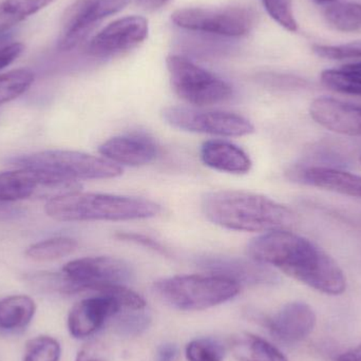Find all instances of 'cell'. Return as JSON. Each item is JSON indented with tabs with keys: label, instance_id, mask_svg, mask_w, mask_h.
<instances>
[{
	"label": "cell",
	"instance_id": "cell-1",
	"mask_svg": "<svg viewBox=\"0 0 361 361\" xmlns=\"http://www.w3.org/2000/svg\"><path fill=\"white\" fill-rule=\"evenodd\" d=\"M252 260L271 265L310 288L326 295L343 294L345 274L336 261L305 238L290 231L264 233L248 243Z\"/></svg>",
	"mask_w": 361,
	"mask_h": 361
},
{
	"label": "cell",
	"instance_id": "cell-2",
	"mask_svg": "<svg viewBox=\"0 0 361 361\" xmlns=\"http://www.w3.org/2000/svg\"><path fill=\"white\" fill-rule=\"evenodd\" d=\"M202 210L208 221L231 231H290L298 223L288 206L247 191H210L202 199Z\"/></svg>",
	"mask_w": 361,
	"mask_h": 361
},
{
	"label": "cell",
	"instance_id": "cell-3",
	"mask_svg": "<svg viewBox=\"0 0 361 361\" xmlns=\"http://www.w3.org/2000/svg\"><path fill=\"white\" fill-rule=\"evenodd\" d=\"M44 212L59 222L130 221L154 218L162 207L143 197L75 191L49 200Z\"/></svg>",
	"mask_w": 361,
	"mask_h": 361
},
{
	"label": "cell",
	"instance_id": "cell-4",
	"mask_svg": "<svg viewBox=\"0 0 361 361\" xmlns=\"http://www.w3.org/2000/svg\"><path fill=\"white\" fill-rule=\"evenodd\" d=\"M241 286L216 275H182L154 282L157 296L180 311H201L237 296Z\"/></svg>",
	"mask_w": 361,
	"mask_h": 361
},
{
	"label": "cell",
	"instance_id": "cell-5",
	"mask_svg": "<svg viewBox=\"0 0 361 361\" xmlns=\"http://www.w3.org/2000/svg\"><path fill=\"white\" fill-rule=\"evenodd\" d=\"M8 163L19 169H35L74 182L114 179L123 173V169L110 161L71 150L35 152L11 159Z\"/></svg>",
	"mask_w": 361,
	"mask_h": 361
},
{
	"label": "cell",
	"instance_id": "cell-6",
	"mask_svg": "<svg viewBox=\"0 0 361 361\" xmlns=\"http://www.w3.org/2000/svg\"><path fill=\"white\" fill-rule=\"evenodd\" d=\"M166 65L173 91L191 105H216L233 97V88L228 82L195 65L187 57L169 55Z\"/></svg>",
	"mask_w": 361,
	"mask_h": 361
},
{
	"label": "cell",
	"instance_id": "cell-7",
	"mask_svg": "<svg viewBox=\"0 0 361 361\" xmlns=\"http://www.w3.org/2000/svg\"><path fill=\"white\" fill-rule=\"evenodd\" d=\"M171 20L189 31L227 37L247 35L255 25V14L245 8H186L173 12Z\"/></svg>",
	"mask_w": 361,
	"mask_h": 361
},
{
	"label": "cell",
	"instance_id": "cell-8",
	"mask_svg": "<svg viewBox=\"0 0 361 361\" xmlns=\"http://www.w3.org/2000/svg\"><path fill=\"white\" fill-rule=\"evenodd\" d=\"M163 118L173 128L195 133L243 137L254 133L255 127L247 118L227 111H202L185 107H169L163 110Z\"/></svg>",
	"mask_w": 361,
	"mask_h": 361
},
{
	"label": "cell",
	"instance_id": "cell-9",
	"mask_svg": "<svg viewBox=\"0 0 361 361\" xmlns=\"http://www.w3.org/2000/svg\"><path fill=\"white\" fill-rule=\"evenodd\" d=\"M63 274L71 284V294L97 293L106 284H126L133 279L128 263L114 257H86L63 265Z\"/></svg>",
	"mask_w": 361,
	"mask_h": 361
},
{
	"label": "cell",
	"instance_id": "cell-10",
	"mask_svg": "<svg viewBox=\"0 0 361 361\" xmlns=\"http://www.w3.org/2000/svg\"><path fill=\"white\" fill-rule=\"evenodd\" d=\"M80 190V184L35 169H19L0 173V202L12 203L32 197H61Z\"/></svg>",
	"mask_w": 361,
	"mask_h": 361
},
{
	"label": "cell",
	"instance_id": "cell-11",
	"mask_svg": "<svg viewBox=\"0 0 361 361\" xmlns=\"http://www.w3.org/2000/svg\"><path fill=\"white\" fill-rule=\"evenodd\" d=\"M148 31L145 17L133 15L116 19L93 36L87 52L90 56L104 59L133 50L147 38Z\"/></svg>",
	"mask_w": 361,
	"mask_h": 361
},
{
	"label": "cell",
	"instance_id": "cell-12",
	"mask_svg": "<svg viewBox=\"0 0 361 361\" xmlns=\"http://www.w3.org/2000/svg\"><path fill=\"white\" fill-rule=\"evenodd\" d=\"M195 263L206 273L226 278L239 286H271L279 280L275 271L267 264L252 259L202 256L195 259Z\"/></svg>",
	"mask_w": 361,
	"mask_h": 361
},
{
	"label": "cell",
	"instance_id": "cell-13",
	"mask_svg": "<svg viewBox=\"0 0 361 361\" xmlns=\"http://www.w3.org/2000/svg\"><path fill=\"white\" fill-rule=\"evenodd\" d=\"M286 175L290 180L300 184L361 199V177L348 171L332 167L310 166L298 163L288 167Z\"/></svg>",
	"mask_w": 361,
	"mask_h": 361
},
{
	"label": "cell",
	"instance_id": "cell-14",
	"mask_svg": "<svg viewBox=\"0 0 361 361\" xmlns=\"http://www.w3.org/2000/svg\"><path fill=\"white\" fill-rule=\"evenodd\" d=\"M118 300L108 295H99L76 303L68 316V329L74 338H85L94 334L106 320L122 309Z\"/></svg>",
	"mask_w": 361,
	"mask_h": 361
},
{
	"label": "cell",
	"instance_id": "cell-15",
	"mask_svg": "<svg viewBox=\"0 0 361 361\" xmlns=\"http://www.w3.org/2000/svg\"><path fill=\"white\" fill-rule=\"evenodd\" d=\"M313 120L328 130L361 137V105L332 97L316 99L310 107Z\"/></svg>",
	"mask_w": 361,
	"mask_h": 361
},
{
	"label": "cell",
	"instance_id": "cell-16",
	"mask_svg": "<svg viewBox=\"0 0 361 361\" xmlns=\"http://www.w3.org/2000/svg\"><path fill=\"white\" fill-rule=\"evenodd\" d=\"M99 152L114 164L143 166L157 158L159 148L148 135L129 133L108 140L99 146Z\"/></svg>",
	"mask_w": 361,
	"mask_h": 361
},
{
	"label": "cell",
	"instance_id": "cell-17",
	"mask_svg": "<svg viewBox=\"0 0 361 361\" xmlns=\"http://www.w3.org/2000/svg\"><path fill=\"white\" fill-rule=\"evenodd\" d=\"M99 0H75L68 6L61 19L57 49L63 52L73 50L86 39L99 23Z\"/></svg>",
	"mask_w": 361,
	"mask_h": 361
},
{
	"label": "cell",
	"instance_id": "cell-18",
	"mask_svg": "<svg viewBox=\"0 0 361 361\" xmlns=\"http://www.w3.org/2000/svg\"><path fill=\"white\" fill-rule=\"evenodd\" d=\"M315 326V313L305 302H290L284 305L267 322L271 334L284 343L305 341L313 332Z\"/></svg>",
	"mask_w": 361,
	"mask_h": 361
},
{
	"label": "cell",
	"instance_id": "cell-19",
	"mask_svg": "<svg viewBox=\"0 0 361 361\" xmlns=\"http://www.w3.org/2000/svg\"><path fill=\"white\" fill-rule=\"evenodd\" d=\"M200 154L202 162L214 171L242 175L252 169V160L243 149L222 140L205 142Z\"/></svg>",
	"mask_w": 361,
	"mask_h": 361
},
{
	"label": "cell",
	"instance_id": "cell-20",
	"mask_svg": "<svg viewBox=\"0 0 361 361\" xmlns=\"http://www.w3.org/2000/svg\"><path fill=\"white\" fill-rule=\"evenodd\" d=\"M231 350L239 361H288V358L271 343L261 337L240 333L231 338Z\"/></svg>",
	"mask_w": 361,
	"mask_h": 361
},
{
	"label": "cell",
	"instance_id": "cell-21",
	"mask_svg": "<svg viewBox=\"0 0 361 361\" xmlns=\"http://www.w3.org/2000/svg\"><path fill=\"white\" fill-rule=\"evenodd\" d=\"M36 305L31 297L13 295L0 300V330L25 328L35 315Z\"/></svg>",
	"mask_w": 361,
	"mask_h": 361
},
{
	"label": "cell",
	"instance_id": "cell-22",
	"mask_svg": "<svg viewBox=\"0 0 361 361\" xmlns=\"http://www.w3.org/2000/svg\"><path fill=\"white\" fill-rule=\"evenodd\" d=\"M55 0H2L0 1V39L8 32L53 4Z\"/></svg>",
	"mask_w": 361,
	"mask_h": 361
},
{
	"label": "cell",
	"instance_id": "cell-23",
	"mask_svg": "<svg viewBox=\"0 0 361 361\" xmlns=\"http://www.w3.org/2000/svg\"><path fill=\"white\" fill-rule=\"evenodd\" d=\"M78 247L72 238L55 237L32 244L25 250V256L37 262H50L71 255Z\"/></svg>",
	"mask_w": 361,
	"mask_h": 361
},
{
	"label": "cell",
	"instance_id": "cell-24",
	"mask_svg": "<svg viewBox=\"0 0 361 361\" xmlns=\"http://www.w3.org/2000/svg\"><path fill=\"white\" fill-rule=\"evenodd\" d=\"M324 18L333 29L345 33L361 30V4L357 2H341L324 11Z\"/></svg>",
	"mask_w": 361,
	"mask_h": 361
},
{
	"label": "cell",
	"instance_id": "cell-25",
	"mask_svg": "<svg viewBox=\"0 0 361 361\" xmlns=\"http://www.w3.org/2000/svg\"><path fill=\"white\" fill-rule=\"evenodd\" d=\"M35 74L29 69H16L0 74V106L14 101L29 90Z\"/></svg>",
	"mask_w": 361,
	"mask_h": 361
},
{
	"label": "cell",
	"instance_id": "cell-26",
	"mask_svg": "<svg viewBox=\"0 0 361 361\" xmlns=\"http://www.w3.org/2000/svg\"><path fill=\"white\" fill-rule=\"evenodd\" d=\"M324 86L336 92L361 97V75L349 70H324L322 73Z\"/></svg>",
	"mask_w": 361,
	"mask_h": 361
},
{
	"label": "cell",
	"instance_id": "cell-27",
	"mask_svg": "<svg viewBox=\"0 0 361 361\" xmlns=\"http://www.w3.org/2000/svg\"><path fill=\"white\" fill-rule=\"evenodd\" d=\"M61 345L53 337H34L25 343L23 361H59Z\"/></svg>",
	"mask_w": 361,
	"mask_h": 361
},
{
	"label": "cell",
	"instance_id": "cell-28",
	"mask_svg": "<svg viewBox=\"0 0 361 361\" xmlns=\"http://www.w3.org/2000/svg\"><path fill=\"white\" fill-rule=\"evenodd\" d=\"M224 356V347L214 339H195L186 347L188 361H222Z\"/></svg>",
	"mask_w": 361,
	"mask_h": 361
},
{
	"label": "cell",
	"instance_id": "cell-29",
	"mask_svg": "<svg viewBox=\"0 0 361 361\" xmlns=\"http://www.w3.org/2000/svg\"><path fill=\"white\" fill-rule=\"evenodd\" d=\"M262 2L265 10L276 23L288 31H297L298 25L293 11L292 0H262Z\"/></svg>",
	"mask_w": 361,
	"mask_h": 361
},
{
	"label": "cell",
	"instance_id": "cell-30",
	"mask_svg": "<svg viewBox=\"0 0 361 361\" xmlns=\"http://www.w3.org/2000/svg\"><path fill=\"white\" fill-rule=\"evenodd\" d=\"M313 51L316 55L322 59L343 61V59H360L361 42L355 44H341V46H324L315 44Z\"/></svg>",
	"mask_w": 361,
	"mask_h": 361
},
{
	"label": "cell",
	"instance_id": "cell-31",
	"mask_svg": "<svg viewBox=\"0 0 361 361\" xmlns=\"http://www.w3.org/2000/svg\"><path fill=\"white\" fill-rule=\"evenodd\" d=\"M135 312L137 311L126 314L116 322V329L118 334L128 337L137 336L149 328L150 322H152L149 316L141 313L140 311L139 313H135Z\"/></svg>",
	"mask_w": 361,
	"mask_h": 361
},
{
	"label": "cell",
	"instance_id": "cell-32",
	"mask_svg": "<svg viewBox=\"0 0 361 361\" xmlns=\"http://www.w3.org/2000/svg\"><path fill=\"white\" fill-rule=\"evenodd\" d=\"M262 82L267 86L284 89V90L305 89L309 86V82L303 78L293 75H284V74H267L263 76Z\"/></svg>",
	"mask_w": 361,
	"mask_h": 361
},
{
	"label": "cell",
	"instance_id": "cell-33",
	"mask_svg": "<svg viewBox=\"0 0 361 361\" xmlns=\"http://www.w3.org/2000/svg\"><path fill=\"white\" fill-rule=\"evenodd\" d=\"M121 241L131 242V243L137 244V245L144 246L148 250H154L158 254L163 255V256H171V252L169 248L163 246L162 244L159 243L156 240L147 237V235H140L135 233H118L116 235Z\"/></svg>",
	"mask_w": 361,
	"mask_h": 361
},
{
	"label": "cell",
	"instance_id": "cell-34",
	"mask_svg": "<svg viewBox=\"0 0 361 361\" xmlns=\"http://www.w3.org/2000/svg\"><path fill=\"white\" fill-rule=\"evenodd\" d=\"M75 361H110V354L104 343L92 341L80 350Z\"/></svg>",
	"mask_w": 361,
	"mask_h": 361
},
{
	"label": "cell",
	"instance_id": "cell-35",
	"mask_svg": "<svg viewBox=\"0 0 361 361\" xmlns=\"http://www.w3.org/2000/svg\"><path fill=\"white\" fill-rule=\"evenodd\" d=\"M25 51L23 42H11L6 46L0 47V70L14 63Z\"/></svg>",
	"mask_w": 361,
	"mask_h": 361
},
{
	"label": "cell",
	"instance_id": "cell-36",
	"mask_svg": "<svg viewBox=\"0 0 361 361\" xmlns=\"http://www.w3.org/2000/svg\"><path fill=\"white\" fill-rule=\"evenodd\" d=\"M129 1L130 0H99V8H97L99 18L103 20L109 15L116 14L118 11L123 10Z\"/></svg>",
	"mask_w": 361,
	"mask_h": 361
},
{
	"label": "cell",
	"instance_id": "cell-37",
	"mask_svg": "<svg viewBox=\"0 0 361 361\" xmlns=\"http://www.w3.org/2000/svg\"><path fill=\"white\" fill-rule=\"evenodd\" d=\"M23 216V212L20 208L0 202V221L15 220Z\"/></svg>",
	"mask_w": 361,
	"mask_h": 361
},
{
	"label": "cell",
	"instance_id": "cell-38",
	"mask_svg": "<svg viewBox=\"0 0 361 361\" xmlns=\"http://www.w3.org/2000/svg\"><path fill=\"white\" fill-rule=\"evenodd\" d=\"M178 355V349L175 345L165 343L159 348L157 353V361H176Z\"/></svg>",
	"mask_w": 361,
	"mask_h": 361
},
{
	"label": "cell",
	"instance_id": "cell-39",
	"mask_svg": "<svg viewBox=\"0 0 361 361\" xmlns=\"http://www.w3.org/2000/svg\"><path fill=\"white\" fill-rule=\"evenodd\" d=\"M142 8L148 11H156L164 6L169 0H137Z\"/></svg>",
	"mask_w": 361,
	"mask_h": 361
},
{
	"label": "cell",
	"instance_id": "cell-40",
	"mask_svg": "<svg viewBox=\"0 0 361 361\" xmlns=\"http://www.w3.org/2000/svg\"><path fill=\"white\" fill-rule=\"evenodd\" d=\"M337 361H361V345L356 347L355 349L341 354Z\"/></svg>",
	"mask_w": 361,
	"mask_h": 361
},
{
	"label": "cell",
	"instance_id": "cell-41",
	"mask_svg": "<svg viewBox=\"0 0 361 361\" xmlns=\"http://www.w3.org/2000/svg\"><path fill=\"white\" fill-rule=\"evenodd\" d=\"M343 69L349 70V71L355 72V73L360 74L361 75V63H350V65L345 66Z\"/></svg>",
	"mask_w": 361,
	"mask_h": 361
},
{
	"label": "cell",
	"instance_id": "cell-42",
	"mask_svg": "<svg viewBox=\"0 0 361 361\" xmlns=\"http://www.w3.org/2000/svg\"><path fill=\"white\" fill-rule=\"evenodd\" d=\"M317 4H330V2H334L335 0H314Z\"/></svg>",
	"mask_w": 361,
	"mask_h": 361
},
{
	"label": "cell",
	"instance_id": "cell-43",
	"mask_svg": "<svg viewBox=\"0 0 361 361\" xmlns=\"http://www.w3.org/2000/svg\"><path fill=\"white\" fill-rule=\"evenodd\" d=\"M360 162H361V158H360Z\"/></svg>",
	"mask_w": 361,
	"mask_h": 361
}]
</instances>
